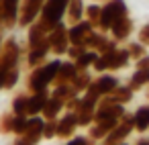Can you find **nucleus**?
<instances>
[{"label":"nucleus","mask_w":149,"mask_h":145,"mask_svg":"<svg viewBox=\"0 0 149 145\" xmlns=\"http://www.w3.org/2000/svg\"><path fill=\"white\" fill-rule=\"evenodd\" d=\"M27 104H29V96L27 94H19L13 100V112L15 114H27Z\"/></svg>","instance_id":"a878e982"},{"label":"nucleus","mask_w":149,"mask_h":145,"mask_svg":"<svg viewBox=\"0 0 149 145\" xmlns=\"http://www.w3.org/2000/svg\"><path fill=\"white\" fill-rule=\"evenodd\" d=\"M90 84H92V76L88 74V70H78L76 78L72 80L74 90H76L78 94H84V92H86V88H88Z\"/></svg>","instance_id":"aec40b11"},{"label":"nucleus","mask_w":149,"mask_h":145,"mask_svg":"<svg viewBox=\"0 0 149 145\" xmlns=\"http://www.w3.org/2000/svg\"><path fill=\"white\" fill-rule=\"evenodd\" d=\"M125 17H129V6H127L125 0H106L104 6H102V13H100L98 31H102V33L110 31V27Z\"/></svg>","instance_id":"20e7f679"},{"label":"nucleus","mask_w":149,"mask_h":145,"mask_svg":"<svg viewBox=\"0 0 149 145\" xmlns=\"http://www.w3.org/2000/svg\"><path fill=\"white\" fill-rule=\"evenodd\" d=\"M59 66H61V59H51V61H45V63L33 68V72L27 78V90L29 92H43V90H47L55 82Z\"/></svg>","instance_id":"f257e3e1"},{"label":"nucleus","mask_w":149,"mask_h":145,"mask_svg":"<svg viewBox=\"0 0 149 145\" xmlns=\"http://www.w3.org/2000/svg\"><path fill=\"white\" fill-rule=\"evenodd\" d=\"M76 74H78V68H76V63L74 61H61V66H59V72H57V78H55V86H59V84H72V80L76 78Z\"/></svg>","instance_id":"dca6fc26"},{"label":"nucleus","mask_w":149,"mask_h":145,"mask_svg":"<svg viewBox=\"0 0 149 145\" xmlns=\"http://www.w3.org/2000/svg\"><path fill=\"white\" fill-rule=\"evenodd\" d=\"M92 31H96L86 19H82L80 23H76V25H72L70 29H68V35H70V45H84L86 47V41H88V37L92 35ZM88 49V47H86Z\"/></svg>","instance_id":"6e6552de"},{"label":"nucleus","mask_w":149,"mask_h":145,"mask_svg":"<svg viewBox=\"0 0 149 145\" xmlns=\"http://www.w3.org/2000/svg\"><path fill=\"white\" fill-rule=\"evenodd\" d=\"M21 2H23V0H2V8H4V27H6V29H13V27L19 25Z\"/></svg>","instance_id":"9b49d317"},{"label":"nucleus","mask_w":149,"mask_h":145,"mask_svg":"<svg viewBox=\"0 0 149 145\" xmlns=\"http://www.w3.org/2000/svg\"><path fill=\"white\" fill-rule=\"evenodd\" d=\"M135 70H149V55H143L135 61Z\"/></svg>","instance_id":"473e14b6"},{"label":"nucleus","mask_w":149,"mask_h":145,"mask_svg":"<svg viewBox=\"0 0 149 145\" xmlns=\"http://www.w3.org/2000/svg\"><path fill=\"white\" fill-rule=\"evenodd\" d=\"M13 123H15V112H4L0 116V135H8L13 133Z\"/></svg>","instance_id":"393cba45"},{"label":"nucleus","mask_w":149,"mask_h":145,"mask_svg":"<svg viewBox=\"0 0 149 145\" xmlns=\"http://www.w3.org/2000/svg\"><path fill=\"white\" fill-rule=\"evenodd\" d=\"M19 76H21V70H19V68H15L13 72H8V76H6V80H4V90H13V88L19 84Z\"/></svg>","instance_id":"c85d7f7f"},{"label":"nucleus","mask_w":149,"mask_h":145,"mask_svg":"<svg viewBox=\"0 0 149 145\" xmlns=\"http://www.w3.org/2000/svg\"><path fill=\"white\" fill-rule=\"evenodd\" d=\"M4 8H2V0H0V31H4Z\"/></svg>","instance_id":"72a5a7b5"},{"label":"nucleus","mask_w":149,"mask_h":145,"mask_svg":"<svg viewBox=\"0 0 149 145\" xmlns=\"http://www.w3.org/2000/svg\"><path fill=\"white\" fill-rule=\"evenodd\" d=\"M133 88L131 86H118L114 92H110L106 98L110 100V102H114V104H127V102H131L133 100Z\"/></svg>","instance_id":"6ab92c4d"},{"label":"nucleus","mask_w":149,"mask_h":145,"mask_svg":"<svg viewBox=\"0 0 149 145\" xmlns=\"http://www.w3.org/2000/svg\"><path fill=\"white\" fill-rule=\"evenodd\" d=\"M43 137H45V139H53V137H57V119H47V121H45Z\"/></svg>","instance_id":"cd10ccee"},{"label":"nucleus","mask_w":149,"mask_h":145,"mask_svg":"<svg viewBox=\"0 0 149 145\" xmlns=\"http://www.w3.org/2000/svg\"><path fill=\"white\" fill-rule=\"evenodd\" d=\"M84 13H86V6H84V0H70V4H68V23L70 25H76L84 19Z\"/></svg>","instance_id":"f3484780"},{"label":"nucleus","mask_w":149,"mask_h":145,"mask_svg":"<svg viewBox=\"0 0 149 145\" xmlns=\"http://www.w3.org/2000/svg\"><path fill=\"white\" fill-rule=\"evenodd\" d=\"M139 43H143L145 47H149V23L141 27V31H139Z\"/></svg>","instance_id":"7c9ffc66"},{"label":"nucleus","mask_w":149,"mask_h":145,"mask_svg":"<svg viewBox=\"0 0 149 145\" xmlns=\"http://www.w3.org/2000/svg\"><path fill=\"white\" fill-rule=\"evenodd\" d=\"M53 96H57V98H61L63 102H68L70 98H74V96H78V92L74 90V86L72 84H59V86H55L53 88V92H51Z\"/></svg>","instance_id":"b1692460"},{"label":"nucleus","mask_w":149,"mask_h":145,"mask_svg":"<svg viewBox=\"0 0 149 145\" xmlns=\"http://www.w3.org/2000/svg\"><path fill=\"white\" fill-rule=\"evenodd\" d=\"M49 98V90H43V92H31L29 96V104H27V116H35V114H41L43 112V106Z\"/></svg>","instance_id":"ddd939ff"},{"label":"nucleus","mask_w":149,"mask_h":145,"mask_svg":"<svg viewBox=\"0 0 149 145\" xmlns=\"http://www.w3.org/2000/svg\"><path fill=\"white\" fill-rule=\"evenodd\" d=\"M110 33H112V39H114V41H125V39H129V35L133 33V21H131L129 17L116 21V23L110 27Z\"/></svg>","instance_id":"4468645a"},{"label":"nucleus","mask_w":149,"mask_h":145,"mask_svg":"<svg viewBox=\"0 0 149 145\" xmlns=\"http://www.w3.org/2000/svg\"><path fill=\"white\" fill-rule=\"evenodd\" d=\"M21 61V45L15 37H8L2 41V49H0V90H4V80L8 72L19 68Z\"/></svg>","instance_id":"f03ea898"},{"label":"nucleus","mask_w":149,"mask_h":145,"mask_svg":"<svg viewBox=\"0 0 149 145\" xmlns=\"http://www.w3.org/2000/svg\"><path fill=\"white\" fill-rule=\"evenodd\" d=\"M92 2H106V0H92Z\"/></svg>","instance_id":"c9c22d12"},{"label":"nucleus","mask_w":149,"mask_h":145,"mask_svg":"<svg viewBox=\"0 0 149 145\" xmlns=\"http://www.w3.org/2000/svg\"><path fill=\"white\" fill-rule=\"evenodd\" d=\"M49 45H51V53L55 55H65L70 49V35H68V27L63 23H59L57 27H53L47 33Z\"/></svg>","instance_id":"423d86ee"},{"label":"nucleus","mask_w":149,"mask_h":145,"mask_svg":"<svg viewBox=\"0 0 149 145\" xmlns=\"http://www.w3.org/2000/svg\"><path fill=\"white\" fill-rule=\"evenodd\" d=\"M78 129V114L68 110L61 119H57V137L59 139H72Z\"/></svg>","instance_id":"1a4fd4ad"},{"label":"nucleus","mask_w":149,"mask_h":145,"mask_svg":"<svg viewBox=\"0 0 149 145\" xmlns=\"http://www.w3.org/2000/svg\"><path fill=\"white\" fill-rule=\"evenodd\" d=\"M127 49H129L131 59H135V61H137V59H141L143 55H147V53H145V45H143V43H139V41H137V43H129V45H127Z\"/></svg>","instance_id":"bb28decb"},{"label":"nucleus","mask_w":149,"mask_h":145,"mask_svg":"<svg viewBox=\"0 0 149 145\" xmlns=\"http://www.w3.org/2000/svg\"><path fill=\"white\" fill-rule=\"evenodd\" d=\"M65 108V102L61 100V98H57V96H53V94H49V98H47V102H45V106H43V112H41V116L47 121V119H57L59 116V112Z\"/></svg>","instance_id":"2eb2a0df"},{"label":"nucleus","mask_w":149,"mask_h":145,"mask_svg":"<svg viewBox=\"0 0 149 145\" xmlns=\"http://www.w3.org/2000/svg\"><path fill=\"white\" fill-rule=\"evenodd\" d=\"M129 86L137 92L141 90L143 86H149V70H135V74L131 76L129 80Z\"/></svg>","instance_id":"4be33fe9"},{"label":"nucleus","mask_w":149,"mask_h":145,"mask_svg":"<svg viewBox=\"0 0 149 145\" xmlns=\"http://www.w3.org/2000/svg\"><path fill=\"white\" fill-rule=\"evenodd\" d=\"M116 145H129V143H125V141H123V143H116Z\"/></svg>","instance_id":"4c0bfd02"},{"label":"nucleus","mask_w":149,"mask_h":145,"mask_svg":"<svg viewBox=\"0 0 149 145\" xmlns=\"http://www.w3.org/2000/svg\"><path fill=\"white\" fill-rule=\"evenodd\" d=\"M84 51H86V47H84V45H70V49H68V53H65V55L74 61V59H78Z\"/></svg>","instance_id":"c756f323"},{"label":"nucleus","mask_w":149,"mask_h":145,"mask_svg":"<svg viewBox=\"0 0 149 145\" xmlns=\"http://www.w3.org/2000/svg\"><path fill=\"white\" fill-rule=\"evenodd\" d=\"M68 4H70V0H45L37 23L49 33L53 27L63 23V17L68 13Z\"/></svg>","instance_id":"7ed1b4c3"},{"label":"nucleus","mask_w":149,"mask_h":145,"mask_svg":"<svg viewBox=\"0 0 149 145\" xmlns=\"http://www.w3.org/2000/svg\"><path fill=\"white\" fill-rule=\"evenodd\" d=\"M147 100H149V88H147Z\"/></svg>","instance_id":"58836bf2"},{"label":"nucleus","mask_w":149,"mask_h":145,"mask_svg":"<svg viewBox=\"0 0 149 145\" xmlns=\"http://www.w3.org/2000/svg\"><path fill=\"white\" fill-rule=\"evenodd\" d=\"M2 41H4V39H2V37H0V49H2Z\"/></svg>","instance_id":"e433bc0d"},{"label":"nucleus","mask_w":149,"mask_h":145,"mask_svg":"<svg viewBox=\"0 0 149 145\" xmlns=\"http://www.w3.org/2000/svg\"><path fill=\"white\" fill-rule=\"evenodd\" d=\"M94 88L98 90L100 96H108L110 92H114L120 84H118V78L116 76H110V74H100L96 80H92Z\"/></svg>","instance_id":"f8f14e48"},{"label":"nucleus","mask_w":149,"mask_h":145,"mask_svg":"<svg viewBox=\"0 0 149 145\" xmlns=\"http://www.w3.org/2000/svg\"><path fill=\"white\" fill-rule=\"evenodd\" d=\"M100 13H102V6H98L96 2H92L90 6H86V13H84V17H86V21L98 31V25H100Z\"/></svg>","instance_id":"5701e85b"},{"label":"nucleus","mask_w":149,"mask_h":145,"mask_svg":"<svg viewBox=\"0 0 149 145\" xmlns=\"http://www.w3.org/2000/svg\"><path fill=\"white\" fill-rule=\"evenodd\" d=\"M65 145H92V139H90V137H82V135H78V137H72Z\"/></svg>","instance_id":"2f4dec72"},{"label":"nucleus","mask_w":149,"mask_h":145,"mask_svg":"<svg viewBox=\"0 0 149 145\" xmlns=\"http://www.w3.org/2000/svg\"><path fill=\"white\" fill-rule=\"evenodd\" d=\"M49 53H51V45H49V39H45L43 43H39L35 47H29V51H27V63L31 68H37V66L45 63V59H47Z\"/></svg>","instance_id":"9d476101"},{"label":"nucleus","mask_w":149,"mask_h":145,"mask_svg":"<svg viewBox=\"0 0 149 145\" xmlns=\"http://www.w3.org/2000/svg\"><path fill=\"white\" fill-rule=\"evenodd\" d=\"M98 51H94V49H86L78 59H74V63H76V68L78 70H88V68H92L94 66V61L98 59Z\"/></svg>","instance_id":"412c9836"},{"label":"nucleus","mask_w":149,"mask_h":145,"mask_svg":"<svg viewBox=\"0 0 149 145\" xmlns=\"http://www.w3.org/2000/svg\"><path fill=\"white\" fill-rule=\"evenodd\" d=\"M135 145H149V137H141V139H139Z\"/></svg>","instance_id":"f704fd0d"},{"label":"nucleus","mask_w":149,"mask_h":145,"mask_svg":"<svg viewBox=\"0 0 149 145\" xmlns=\"http://www.w3.org/2000/svg\"><path fill=\"white\" fill-rule=\"evenodd\" d=\"M135 131V121H133V114H123V119L118 121V125L104 137V145H116V143H123L131 133Z\"/></svg>","instance_id":"39448f33"},{"label":"nucleus","mask_w":149,"mask_h":145,"mask_svg":"<svg viewBox=\"0 0 149 145\" xmlns=\"http://www.w3.org/2000/svg\"><path fill=\"white\" fill-rule=\"evenodd\" d=\"M45 4V0H23L21 2V15H19V27H29L35 23L41 15V8Z\"/></svg>","instance_id":"0eeeda50"},{"label":"nucleus","mask_w":149,"mask_h":145,"mask_svg":"<svg viewBox=\"0 0 149 145\" xmlns=\"http://www.w3.org/2000/svg\"><path fill=\"white\" fill-rule=\"evenodd\" d=\"M133 121H135V131H139V133L149 131V104L139 106L133 114Z\"/></svg>","instance_id":"a211bd4d"}]
</instances>
